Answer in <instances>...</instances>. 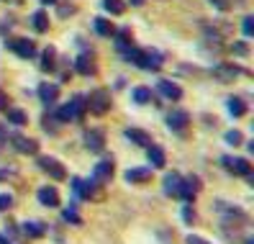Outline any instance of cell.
<instances>
[{"instance_id": "6da1fadb", "label": "cell", "mask_w": 254, "mask_h": 244, "mask_svg": "<svg viewBox=\"0 0 254 244\" xmlns=\"http://www.w3.org/2000/svg\"><path fill=\"white\" fill-rule=\"evenodd\" d=\"M126 57H128V62H133L136 67H141V70H146V72H157L162 65H164V57L157 52V49H128L126 52Z\"/></svg>"}, {"instance_id": "d4e9b609", "label": "cell", "mask_w": 254, "mask_h": 244, "mask_svg": "<svg viewBox=\"0 0 254 244\" xmlns=\"http://www.w3.org/2000/svg\"><path fill=\"white\" fill-rule=\"evenodd\" d=\"M95 31L100 36H113L116 34V26L108 21V18H95Z\"/></svg>"}, {"instance_id": "d6a6232c", "label": "cell", "mask_w": 254, "mask_h": 244, "mask_svg": "<svg viewBox=\"0 0 254 244\" xmlns=\"http://www.w3.org/2000/svg\"><path fill=\"white\" fill-rule=\"evenodd\" d=\"M231 52L239 54V57H247V54H249V47H247L244 41H234V44H231Z\"/></svg>"}, {"instance_id": "7c38bea8", "label": "cell", "mask_w": 254, "mask_h": 244, "mask_svg": "<svg viewBox=\"0 0 254 244\" xmlns=\"http://www.w3.org/2000/svg\"><path fill=\"white\" fill-rule=\"evenodd\" d=\"M36 198H39V203L47 206V208H57V206H59V193H57V188H52V185L39 188Z\"/></svg>"}, {"instance_id": "5bb4252c", "label": "cell", "mask_w": 254, "mask_h": 244, "mask_svg": "<svg viewBox=\"0 0 254 244\" xmlns=\"http://www.w3.org/2000/svg\"><path fill=\"white\" fill-rule=\"evenodd\" d=\"M126 182H131V185H136V182H149L152 180V167H131V170H126Z\"/></svg>"}, {"instance_id": "e575fe53", "label": "cell", "mask_w": 254, "mask_h": 244, "mask_svg": "<svg viewBox=\"0 0 254 244\" xmlns=\"http://www.w3.org/2000/svg\"><path fill=\"white\" fill-rule=\"evenodd\" d=\"M242 28H244V36H252V34H254V18L247 16V18L242 21Z\"/></svg>"}, {"instance_id": "9c48e42d", "label": "cell", "mask_w": 254, "mask_h": 244, "mask_svg": "<svg viewBox=\"0 0 254 244\" xmlns=\"http://www.w3.org/2000/svg\"><path fill=\"white\" fill-rule=\"evenodd\" d=\"M80 195H82V198H87V201H103V198H106V193H103V185H100V182H98L95 177L82 180Z\"/></svg>"}, {"instance_id": "44dd1931", "label": "cell", "mask_w": 254, "mask_h": 244, "mask_svg": "<svg viewBox=\"0 0 254 244\" xmlns=\"http://www.w3.org/2000/svg\"><path fill=\"white\" fill-rule=\"evenodd\" d=\"M21 232L26 237H31V239H41L44 234H47V224H41V221H26Z\"/></svg>"}, {"instance_id": "8992f818", "label": "cell", "mask_w": 254, "mask_h": 244, "mask_svg": "<svg viewBox=\"0 0 254 244\" xmlns=\"http://www.w3.org/2000/svg\"><path fill=\"white\" fill-rule=\"evenodd\" d=\"M113 175H116V164H113V160H100V162L93 167V177L100 182V185L111 182Z\"/></svg>"}, {"instance_id": "277c9868", "label": "cell", "mask_w": 254, "mask_h": 244, "mask_svg": "<svg viewBox=\"0 0 254 244\" xmlns=\"http://www.w3.org/2000/svg\"><path fill=\"white\" fill-rule=\"evenodd\" d=\"M39 170L41 172H47L52 180H64L67 177V170H64V164L59 162V160H54V157H39Z\"/></svg>"}, {"instance_id": "7402d4cb", "label": "cell", "mask_w": 254, "mask_h": 244, "mask_svg": "<svg viewBox=\"0 0 254 244\" xmlns=\"http://www.w3.org/2000/svg\"><path fill=\"white\" fill-rule=\"evenodd\" d=\"M74 70H77L80 75H85V78H90V75H95V62H93V57H77V62H74Z\"/></svg>"}, {"instance_id": "ab89813d", "label": "cell", "mask_w": 254, "mask_h": 244, "mask_svg": "<svg viewBox=\"0 0 254 244\" xmlns=\"http://www.w3.org/2000/svg\"><path fill=\"white\" fill-rule=\"evenodd\" d=\"M211 3H213L216 8H221V10H226V8H229V3H226V0H211Z\"/></svg>"}, {"instance_id": "f1b7e54d", "label": "cell", "mask_w": 254, "mask_h": 244, "mask_svg": "<svg viewBox=\"0 0 254 244\" xmlns=\"http://www.w3.org/2000/svg\"><path fill=\"white\" fill-rule=\"evenodd\" d=\"M62 219H64L67 224H74V226H80V224H82V216L77 213V208H74V206H69V208L62 211Z\"/></svg>"}, {"instance_id": "ba28073f", "label": "cell", "mask_w": 254, "mask_h": 244, "mask_svg": "<svg viewBox=\"0 0 254 244\" xmlns=\"http://www.w3.org/2000/svg\"><path fill=\"white\" fill-rule=\"evenodd\" d=\"M188 124H190V113L188 111H183V108H172L170 113H167V126L172 129V131H185L188 129Z\"/></svg>"}, {"instance_id": "484cf974", "label": "cell", "mask_w": 254, "mask_h": 244, "mask_svg": "<svg viewBox=\"0 0 254 244\" xmlns=\"http://www.w3.org/2000/svg\"><path fill=\"white\" fill-rule=\"evenodd\" d=\"M103 8H106L111 16H121V13L126 10V3L124 0H103Z\"/></svg>"}, {"instance_id": "9a60e30c", "label": "cell", "mask_w": 254, "mask_h": 244, "mask_svg": "<svg viewBox=\"0 0 254 244\" xmlns=\"http://www.w3.org/2000/svg\"><path fill=\"white\" fill-rule=\"evenodd\" d=\"M124 136H126L131 144H139V147H144V149L154 144V142H152V136H149L146 131H141V129H126Z\"/></svg>"}, {"instance_id": "52a82bcc", "label": "cell", "mask_w": 254, "mask_h": 244, "mask_svg": "<svg viewBox=\"0 0 254 244\" xmlns=\"http://www.w3.org/2000/svg\"><path fill=\"white\" fill-rule=\"evenodd\" d=\"M5 44H8V49H13V52H16L18 57H23V59H31V57L36 54V44L28 41V39H8Z\"/></svg>"}, {"instance_id": "60d3db41", "label": "cell", "mask_w": 254, "mask_h": 244, "mask_svg": "<svg viewBox=\"0 0 254 244\" xmlns=\"http://www.w3.org/2000/svg\"><path fill=\"white\" fill-rule=\"evenodd\" d=\"M144 3H146V0H131V5H136V8H141Z\"/></svg>"}, {"instance_id": "e0dca14e", "label": "cell", "mask_w": 254, "mask_h": 244, "mask_svg": "<svg viewBox=\"0 0 254 244\" xmlns=\"http://www.w3.org/2000/svg\"><path fill=\"white\" fill-rule=\"evenodd\" d=\"M157 87H159V93H162L164 98H170V100H180V98H183L180 85H175V82H170V80H159Z\"/></svg>"}, {"instance_id": "4fadbf2b", "label": "cell", "mask_w": 254, "mask_h": 244, "mask_svg": "<svg viewBox=\"0 0 254 244\" xmlns=\"http://www.w3.org/2000/svg\"><path fill=\"white\" fill-rule=\"evenodd\" d=\"M244 70L242 67H236V65H218L213 67V78H218L221 82H231L234 78H239Z\"/></svg>"}, {"instance_id": "1f68e13d", "label": "cell", "mask_w": 254, "mask_h": 244, "mask_svg": "<svg viewBox=\"0 0 254 244\" xmlns=\"http://www.w3.org/2000/svg\"><path fill=\"white\" fill-rule=\"evenodd\" d=\"M226 144H231V147H239L242 144V131H226Z\"/></svg>"}, {"instance_id": "4dcf8cb0", "label": "cell", "mask_w": 254, "mask_h": 244, "mask_svg": "<svg viewBox=\"0 0 254 244\" xmlns=\"http://www.w3.org/2000/svg\"><path fill=\"white\" fill-rule=\"evenodd\" d=\"M133 100H136L139 105L152 103V90H149V87H136V90H133Z\"/></svg>"}, {"instance_id": "b9f144b4", "label": "cell", "mask_w": 254, "mask_h": 244, "mask_svg": "<svg viewBox=\"0 0 254 244\" xmlns=\"http://www.w3.org/2000/svg\"><path fill=\"white\" fill-rule=\"evenodd\" d=\"M44 5H52V3H59V0H41Z\"/></svg>"}, {"instance_id": "d6986e66", "label": "cell", "mask_w": 254, "mask_h": 244, "mask_svg": "<svg viewBox=\"0 0 254 244\" xmlns=\"http://www.w3.org/2000/svg\"><path fill=\"white\" fill-rule=\"evenodd\" d=\"M39 98L47 103V105L57 103V98H59V85H54V82H44V85L39 87Z\"/></svg>"}, {"instance_id": "30bf717a", "label": "cell", "mask_w": 254, "mask_h": 244, "mask_svg": "<svg viewBox=\"0 0 254 244\" xmlns=\"http://www.w3.org/2000/svg\"><path fill=\"white\" fill-rule=\"evenodd\" d=\"M85 147L90 152H103V149H106V131H103V129L85 131Z\"/></svg>"}, {"instance_id": "f546056e", "label": "cell", "mask_w": 254, "mask_h": 244, "mask_svg": "<svg viewBox=\"0 0 254 244\" xmlns=\"http://www.w3.org/2000/svg\"><path fill=\"white\" fill-rule=\"evenodd\" d=\"M5 111H8V121H10V124H16V126H23L26 121H28L21 108H5Z\"/></svg>"}, {"instance_id": "836d02e7", "label": "cell", "mask_w": 254, "mask_h": 244, "mask_svg": "<svg viewBox=\"0 0 254 244\" xmlns=\"http://www.w3.org/2000/svg\"><path fill=\"white\" fill-rule=\"evenodd\" d=\"M10 206H13V195L10 193H0V213L8 211Z\"/></svg>"}, {"instance_id": "8fae6325", "label": "cell", "mask_w": 254, "mask_h": 244, "mask_svg": "<svg viewBox=\"0 0 254 244\" xmlns=\"http://www.w3.org/2000/svg\"><path fill=\"white\" fill-rule=\"evenodd\" d=\"M10 142H13V147H16L21 155H36V152H39V142H36V139H28V136L13 134Z\"/></svg>"}, {"instance_id": "74e56055", "label": "cell", "mask_w": 254, "mask_h": 244, "mask_svg": "<svg viewBox=\"0 0 254 244\" xmlns=\"http://www.w3.org/2000/svg\"><path fill=\"white\" fill-rule=\"evenodd\" d=\"M185 244H211V242H205V239L198 237V234H188V237H185Z\"/></svg>"}, {"instance_id": "ffe728a7", "label": "cell", "mask_w": 254, "mask_h": 244, "mask_svg": "<svg viewBox=\"0 0 254 244\" xmlns=\"http://www.w3.org/2000/svg\"><path fill=\"white\" fill-rule=\"evenodd\" d=\"M146 157H149V164L152 167H164L167 164V157H164V152H162V147H157V144H152V147H146Z\"/></svg>"}, {"instance_id": "3957f363", "label": "cell", "mask_w": 254, "mask_h": 244, "mask_svg": "<svg viewBox=\"0 0 254 244\" xmlns=\"http://www.w3.org/2000/svg\"><path fill=\"white\" fill-rule=\"evenodd\" d=\"M221 164L226 167L231 175H239V177H249V175H252V164H249V160H244V157L223 155V157H221Z\"/></svg>"}, {"instance_id": "4316f807", "label": "cell", "mask_w": 254, "mask_h": 244, "mask_svg": "<svg viewBox=\"0 0 254 244\" xmlns=\"http://www.w3.org/2000/svg\"><path fill=\"white\" fill-rule=\"evenodd\" d=\"M229 113L236 116V118L244 116V113H247V103H244L242 98H229Z\"/></svg>"}, {"instance_id": "d590c367", "label": "cell", "mask_w": 254, "mask_h": 244, "mask_svg": "<svg viewBox=\"0 0 254 244\" xmlns=\"http://www.w3.org/2000/svg\"><path fill=\"white\" fill-rule=\"evenodd\" d=\"M74 10H77V8H74L72 3H59V16H62V18L64 16H72Z\"/></svg>"}, {"instance_id": "83f0119b", "label": "cell", "mask_w": 254, "mask_h": 244, "mask_svg": "<svg viewBox=\"0 0 254 244\" xmlns=\"http://www.w3.org/2000/svg\"><path fill=\"white\" fill-rule=\"evenodd\" d=\"M116 36H118V49H124V52H128L131 49V31L128 28H121V31H116Z\"/></svg>"}, {"instance_id": "ee69618b", "label": "cell", "mask_w": 254, "mask_h": 244, "mask_svg": "<svg viewBox=\"0 0 254 244\" xmlns=\"http://www.w3.org/2000/svg\"><path fill=\"white\" fill-rule=\"evenodd\" d=\"M5 3H8V0H5Z\"/></svg>"}, {"instance_id": "cb8c5ba5", "label": "cell", "mask_w": 254, "mask_h": 244, "mask_svg": "<svg viewBox=\"0 0 254 244\" xmlns=\"http://www.w3.org/2000/svg\"><path fill=\"white\" fill-rule=\"evenodd\" d=\"M54 59H57V49L54 47H47L41 54V70L44 72H52L54 70Z\"/></svg>"}, {"instance_id": "2e32d148", "label": "cell", "mask_w": 254, "mask_h": 244, "mask_svg": "<svg viewBox=\"0 0 254 244\" xmlns=\"http://www.w3.org/2000/svg\"><path fill=\"white\" fill-rule=\"evenodd\" d=\"M180 185H183V177L177 175V172H167V175H164V185H162V190H164V195L177 198V193H180Z\"/></svg>"}, {"instance_id": "7a4b0ae2", "label": "cell", "mask_w": 254, "mask_h": 244, "mask_svg": "<svg viewBox=\"0 0 254 244\" xmlns=\"http://www.w3.org/2000/svg\"><path fill=\"white\" fill-rule=\"evenodd\" d=\"M85 100H87V108H90V113H95V116H106V113L111 111V93H108L106 87L93 90V93L87 95Z\"/></svg>"}, {"instance_id": "f35d334b", "label": "cell", "mask_w": 254, "mask_h": 244, "mask_svg": "<svg viewBox=\"0 0 254 244\" xmlns=\"http://www.w3.org/2000/svg\"><path fill=\"white\" fill-rule=\"evenodd\" d=\"M5 108H8V95L0 90V111H5Z\"/></svg>"}, {"instance_id": "5b68a950", "label": "cell", "mask_w": 254, "mask_h": 244, "mask_svg": "<svg viewBox=\"0 0 254 244\" xmlns=\"http://www.w3.org/2000/svg\"><path fill=\"white\" fill-rule=\"evenodd\" d=\"M198 193H200V177H198V175H190V177L183 180L180 193H177V195H180L185 203H192V201L198 198Z\"/></svg>"}, {"instance_id": "603a6c76", "label": "cell", "mask_w": 254, "mask_h": 244, "mask_svg": "<svg viewBox=\"0 0 254 244\" xmlns=\"http://www.w3.org/2000/svg\"><path fill=\"white\" fill-rule=\"evenodd\" d=\"M31 23H34V28L39 34H44V31H49V16L44 10H36L34 16H31Z\"/></svg>"}, {"instance_id": "8d00e7d4", "label": "cell", "mask_w": 254, "mask_h": 244, "mask_svg": "<svg viewBox=\"0 0 254 244\" xmlns=\"http://www.w3.org/2000/svg\"><path fill=\"white\" fill-rule=\"evenodd\" d=\"M183 219H185L188 224H192V221H195V211L190 208V203H188V206H183Z\"/></svg>"}, {"instance_id": "ac0fdd59", "label": "cell", "mask_w": 254, "mask_h": 244, "mask_svg": "<svg viewBox=\"0 0 254 244\" xmlns=\"http://www.w3.org/2000/svg\"><path fill=\"white\" fill-rule=\"evenodd\" d=\"M67 105H69V111H72V121H82V116H85V111H87L85 95H74Z\"/></svg>"}, {"instance_id": "7bdbcfd3", "label": "cell", "mask_w": 254, "mask_h": 244, "mask_svg": "<svg viewBox=\"0 0 254 244\" xmlns=\"http://www.w3.org/2000/svg\"><path fill=\"white\" fill-rule=\"evenodd\" d=\"M239 3H244V0H239Z\"/></svg>"}]
</instances>
